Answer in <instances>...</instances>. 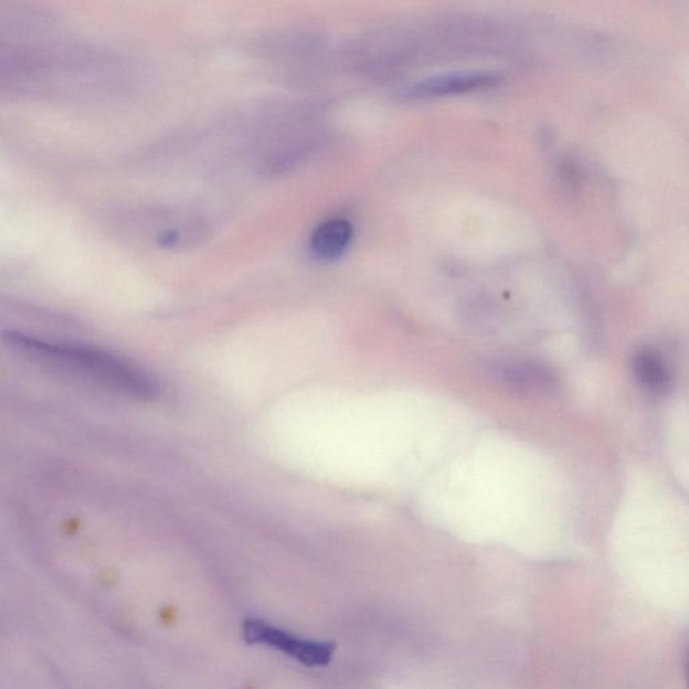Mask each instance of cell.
I'll list each match as a JSON object with an SVG mask.
<instances>
[{"instance_id":"1","label":"cell","mask_w":689,"mask_h":689,"mask_svg":"<svg viewBox=\"0 0 689 689\" xmlns=\"http://www.w3.org/2000/svg\"><path fill=\"white\" fill-rule=\"evenodd\" d=\"M2 341L29 359L77 374L123 395L141 400L157 395V386L147 374L106 350L45 342L11 330L3 333Z\"/></svg>"},{"instance_id":"2","label":"cell","mask_w":689,"mask_h":689,"mask_svg":"<svg viewBox=\"0 0 689 689\" xmlns=\"http://www.w3.org/2000/svg\"><path fill=\"white\" fill-rule=\"evenodd\" d=\"M243 632L250 644L266 645L307 667L328 666L335 655L333 644L299 638L263 621H245Z\"/></svg>"},{"instance_id":"3","label":"cell","mask_w":689,"mask_h":689,"mask_svg":"<svg viewBox=\"0 0 689 689\" xmlns=\"http://www.w3.org/2000/svg\"><path fill=\"white\" fill-rule=\"evenodd\" d=\"M51 67L45 53L18 43L0 42V89L33 88L49 76Z\"/></svg>"},{"instance_id":"4","label":"cell","mask_w":689,"mask_h":689,"mask_svg":"<svg viewBox=\"0 0 689 689\" xmlns=\"http://www.w3.org/2000/svg\"><path fill=\"white\" fill-rule=\"evenodd\" d=\"M500 82L495 72L465 71L443 73V75L422 80L399 91L405 100H423V98L457 96L469 92L490 88Z\"/></svg>"},{"instance_id":"5","label":"cell","mask_w":689,"mask_h":689,"mask_svg":"<svg viewBox=\"0 0 689 689\" xmlns=\"http://www.w3.org/2000/svg\"><path fill=\"white\" fill-rule=\"evenodd\" d=\"M491 373L504 385L522 393H551L555 390L556 379L550 369L533 362H507L496 365Z\"/></svg>"},{"instance_id":"6","label":"cell","mask_w":689,"mask_h":689,"mask_svg":"<svg viewBox=\"0 0 689 689\" xmlns=\"http://www.w3.org/2000/svg\"><path fill=\"white\" fill-rule=\"evenodd\" d=\"M352 225L347 220L335 219L326 221L317 227L311 237L312 254L324 261H331L348 248L352 240Z\"/></svg>"},{"instance_id":"7","label":"cell","mask_w":689,"mask_h":689,"mask_svg":"<svg viewBox=\"0 0 689 689\" xmlns=\"http://www.w3.org/2000/svg\"><path fill=\"white\" fill-rule=\"evenodd\" d=\"M633 369L639 384L654 393H666L672 384L666 361L654 352H642L635 357Z\"/></svg>"}]
</instances>
